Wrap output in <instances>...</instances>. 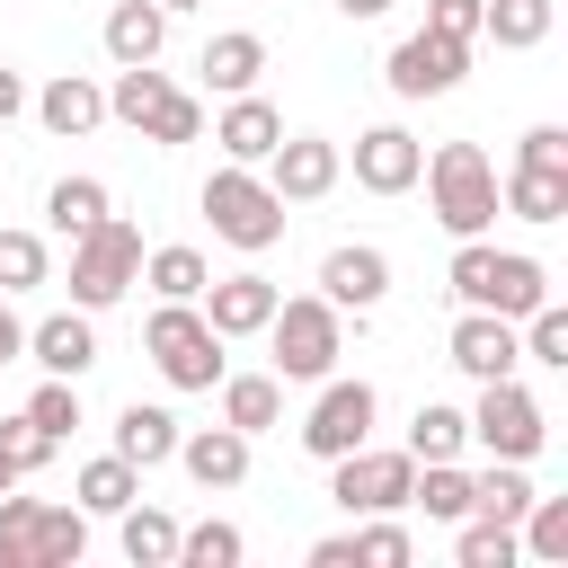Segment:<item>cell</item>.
<instances>
[{
    "label": "cell",
    "instance_id": "obj_1",
    "mask_svg": "<svg viewBox=\"0 0 568 568\" xmlns=\"http://www.w3.org/2000/svg\"><path fill=\"white\" fill-rule=\"evenodd\" d=\"M444 284H453V302H462V311H497V320H524V311H541V302H550V266H541V257H524V248H497L488 231H479V240H453Z\"/></svg>",
    "mask_w": 568,
    "mask_h": 568
},
{
    "label": "cell",
    "instance_id": "obj_2",
    "mask_svg": "<svg viewBox=\"0 0 568 568\" xmlns=\"http://www.w3.org/2000/svg\"><path fill=\"white\" fill-rule=\"evenodd\" d=\"M417 178H426V204H435V222L453 240H479L497 222V160L479 142H435Z\"/></svg>",
    "mask_w": 568,
    "mask_h": 568
},
{
    "label": "cell",
    "instance_id": "obj_3",
    "mask_svg": "<svg viewBox=\"0 0 568 568\" xmlns=\"http://www.w3.org/2000/svg\"><path fill=\"white\" fill-rule=\"evenodd\" d=\"M257 337L275 346V382H328L346 355V311L328 293H293V302H275V320Z\"/></svg>",
    "mask_w": 568,
    "mask_h": 568
},
{
    "label": "cell",
    "instance_id": "obj_4",
    "mask_svg": "<svg viewBox=\"0 0 568 568\" xmlns=\"http://www.w3.org/2000/svg\"><path fill=\"white\" fill-rule=\"evenodd\" d=\"M89 559V515L80 506H44L0 488V568H80Z\"/></svg>",
    "mask_w": 568,
    "mask_h": 568
},
{
    "label": "cell",
    "instance_id": "obj_5",
    "mask_svg": "<svg viewBox=\"0 0 568 568\" xmlns=\"http://www.w3.org/2000/svg\"><path fill=\"white\" fill-rule=\"evenodd\" d=\"M222 346H231V337H222L195 302H160V311L142 320V355L160 364V382H169V390H213V382L231 373V364H222Z\"/></svg>",
    "mask_w": 568,
    "mask_h": 568
},
{
    "label": "cell",
    "instance_id": "obj_6",
    "mask_svg": "<svg viewBox=\"0 0 568 568\" xmlns=\"http://www.w3.org/2000/svg\"><path fill=\"white\" fill-rule=\"evenodd\" d=\"M204 222H213V240H231V248L266 257V248L284 240V195L266 186V169H240V160H222V169L204 178Z\"/></svg>",
    "mask_w": 568,
    "mask_h": 568
},
{
    "label": "cell",
    "instance_id": "obj_7",
    "mask_svg": "<svg viewBox=\"0 0 568 568\" xmlns=\"http://www.w3.org/2000/svg\"><path fill=\"white\" fill-rule=\"evenodd\" d=\"M133 284H142V231H133L124 213L89 222V231L71 240V302H80V311H115Z\"/></svg>",
    "mask_w": 568,
    "mask_h": 568
},
{
    "label": "cell",
    "instance_id": "obj_8",
    "mask_svg": "<svg viewBox=\"0 0 568 568\" xmlns=\"http://www.w3.org/2000/svg\"><path fill=\"white\" fill-rule=\"evenodd\" d=\"M470 417V444L488 453V462H532L541 444H550V408L506 373V382H479V399L462 408Z\"/></svg>",
    "mask_w": 568,
    "mask_h": 568
},
{
    "label": "cell",
    "instance_id": "obj_9",
    "mask_svg": "<svg viewBox=\"0 0 568 568\" xmlns=\"http://www.w3.org/2000/svg\"><path fill=\"white\" fill-rule=\"evenodd\" d=\"M373 417H382V390L364 373H328L320 399H311V417H302V453L311 462H337V453L373 444Z\"/></svg>",
    "mask_w": 568,
    "mask_h": 568
},
{
    "label": "cell",
    "instance_id": "obj_10",
    "mask_svg": "<svg viewBox=\"0 0 568 568\" xmlns=\"http://www.w3.org/2000/svg\"><path fill=\"white\" fill-rule=\"evenodd\" d=\"M408 479H417L408 444H399V453L355 444V453H337V462H328V497H337L346 515H399V506H408Z\"/></svg>",
    "mask_w": 568,
    "mask_h": 568
},
{
    "label": "cell",
    "instance_id": "obj_11",
    "mask_svg": "<svg viewBox=\"0 0 568 568\" xmlns=\"http://www.w3.org/2000/svg\"><path fill=\"white\" fill-rule=\"evenodd\" d=\"M462 71H470V44H462V36H435V27L399 36V44H390V62H382L390 98H453V89H462Z\"/></svg>",
    "mask_w": 568,
    "mask_h": 568
},
{
    "label": "cell",
    "instance_id": "obj_12",
    "mask_svg": "<svg viewBox=\"0 0 568 568\" xmlns=\"http://www.w3.org/2000/svg\"><path fill=\"white\" fill-rule=\"evenodd\" d=\"M266 186L284 195V204H320V195H337V178H346V151L328 142V133H284L266 160Z\"/></svg>",
    "mask_w": 568,
    "mask_h": 568
},
{
    "label": "cell",
    "instance_id": "obj_13",
    "mask_svg": "<svg viewBox=\"0 0 568 568\" xmlns=\"http://www.w3.org/2000/svg\"><path fill=\"white\" fill-rule=\"evenodd\" d=\"M444 355H453V373H470V382H506V373H524L515 320H497V311H462L453 337H444Z\"/></svg>",
    "mask_w": 568,
    "mask_h": 568
},
{
    "label": "cell",
    "instance_id": "obj_14",
    "mask_svg": "<svg viewBox=\"0 0 568 568\" xmlns=\"http://www.w3.org/2000/svg\"><path fill=\"white\" fill-rule=\"evenodd\" d=\"M417 169H426V142H417L408 124H373V133H355V186H364V195H408Z\"/></svg>",
    "mask_w": 568,
    "mask_h": 568
},
{
    "label": "cell",
    "instance_id": "obj_15",
    "mask_svg": "<svg viewBox=\"0 0 568 568\" xmlns=\"http://www.w3.org/2000/svg\"><path fill=\"white\" fill-rule=\"evenodd\" d=\"M275 302H284V284H266L257 266H248V275H213V284L195 293V311H204L222 337H257V328L275 320Z\"/></svg>",
    "mask_w": 568,
    "mask_h": 568
},
{
    "label": "cell",
    "instance_id": "obj_16",
    "mask_svg": "<svg viewBox=\"0 0 568 568\" xmlns=\"http://www.w3.org/2000/svg\"><path fill=\"white\" fill-rule=\"evenodd\" d=\"M27 355L44 364V373H62V382H80L89 364H98V311H53V320H36L27 328Z\"/></svg>",
    "mask_w": 568,
    "mask_h": 568
},
{
    "label": "cell",
    "instance_id": "obj_17",
    "mask_svg": "<svg viewBox=\"0 0 568 568\" xmlns=\"http://www.w3.org/2000/svg\"><path fill=\"white\" fill-rule=\"evenodd\" d=\"M27 106H36V124H44V133H62V142H80V133H98V124H106V89H98V80H80V71H53Z\"/></svg>",
    "mask_w": 568,
    "mask_h": 568
},
{
    "label": "cell",
    "instance_id": "obj_18",
    "mask_svg": "<svg viewBox=\"0 0 568 568\" xmlns=\"http://www.w3.org/2000/svg\"><path fill=\"white\" fill-rule=\"evenodd\" d=\"M195 488H240L248 479V435L240 426H195V435H178V453H169Z\"/></svg>",
    "mask_w": 568,
    "mask_h": 568
},
{
    "label": "cell",
    "instance_id": "obj_19",
    "mask_svg": "<svg viewBox=\"0 0 568 568\" xmlns=\"http://www.w3.org/2000/svg\"><path fill=\"white\" fill-rule=\"evenodd\" d=\"M213 142H222V160H240V169H257L275 142H284V115L257 98V89H240L222 115H213Z\"/></svg>",
    "mask_w": 568,
    "mask_h": 568
},
{
    "label": "cell",
    "instance_id": "obj_20",
    "mask_svg": "<svg viewBox=\"0 0 568 568\" xmlns=\"http://www.w3.org/2000/svg\"><path fill=\"white\" fill-rule=\"evenodd\" d=\"M320 293H328L337 311H373V302L390 293V257L346 240V248H328V257H320Z\"/></svg>",
    "mask_w": 568,
    "mask_h": 568
},
{
    "label": "cell",
    "instance_id": "obj_21",
    "mask_svg": "<svg viewBox=\"0 0 568 568\" xmlns=\"http://www.w3.org/2000/svg\"><path fill=\"white\" fill-rule=\"evenodd\" d=\"M497 213H515V222H568V169L515 160V169L497 178Z\"/></svg>",
    "mask_w": 568,
    "mask_h": 568
},
{
    "label": "cell",
    "instance_id": "obj_22",
    "mask_svg": "<svg viewBox=\"0 0 568 568\" xmlns=\"http://www.w3.org/2000/svg\"><path fill=\"white\" fill-rule=\"evenodd\" d=\"M213 390H222V426H240L248 444L284 426V382H275V373H222Z\"/></svg>",
    "mask_w": 568,
    "mask_h": 568
},
{
    "label": "cell",
    "instance_id": "obj_23",
    "mask_svg": "<svg viewBox=\"0 0 568 568\" xmlns=\"http://www.w3.org/2000/svg\"><path fill=\"white\" fill-rule=\"evenodd\" d=\"M195 71H204V89H213V98H240V89H257V80H266V36L231 27V36H213V44H204V62H195Z\"/></svg>",
    "mask_w": 568,
    "mask_h": 568
},
{
    "label": "cell",
    "instance_id": "obj_24",
    "mask_svg": "<svg viewBox=\"0 0 568 568\" xmlns=\"http://www.w3.org/2000/svg\"><path fill=\"white\" fill-rule=\"evenodd\" d=\"M160 44H169L160 0H115L106 9V62H160Z\"/></svg>",
    "mask_w": 568,
    "mask_h": 568
},
{
    "label": "cell",
    "instance_id": "obj_25",
    "mask_svg": "<svg viewBox=\"0 0 568 568\" xmlns=\"http://www.w3.org/2000/svg\"><path fill=\"white\" fill-rule=\"evenodd\" d=\"M550 27H559V0H479V36L506 53H532Z\"/></svg>",
    "mask_w": 568,
    "mask_h": 568
},
{
    "label": "cell",
    "instance_id": "obj_26",
    "mask_svg": "<svg viewBox=\"0 0 568 568\" xmlns=\"http://www.w3.org/2000/svg\"><path fill=\"white\" fill-rule=\"evenodd\" d=\"M178 435H186V426H178L169 408H142V399H133V408L115 417V453H124L133 470H160V462L178 453Z\"/></svg>",
    "mask_w": 568,
    "mask_h": 568
},
{
    "label": "cell",
    "instance_id": "obj_27",
    "mask_svg": "<svg viewBox=\"0 0 568 568\" xmlns=\"http://www.w3.org/2000/svg\"><path fill=\"white\" fill-rule=\"evenodd\" d=\"M142 284H151L160 302H195V293L213 284V266H204V248L169 240V248H142Z\"/></svg>",
    "mask_w": 568,
    "mask_h": 568
},
{
    "label": "cell",
    "instance_id": "obj_28",
    "mask_svg": "<svg viewBox=\"0 0 568 568\" xmlns=\"http://www.w3.org/2000/svg\"><path fill=\"white\" fill-rule=\"evenodd\" d=\"M80 515H124L133 497H142V470L124 462V453H98V462H80Z\"/></svg>",
    "mask_w": 568,
    "mask_h": 568
},
{
    "label": "cell",
    "instance_id": "obj_29",
    "mask_svg": "<svg viewBox=\"0 0 568 568\" xmlns=\"http://www.w3.org/2000/svg\"><path fill=\"white\" fill-rule=\"evenodd\" d=\"M169 89H178V80H169L160 62H115V89H106V115L142 133V124H151V106H160Z\"/></svg>",
    "mask_w": 568,
    "mask_h": 568
},
{
    "label": "cell",
    "instance_id": "obj_30",
    "mask_svg": "<svg viewBox=\"0 0 568 568\" xmlns=\"http://www.w3.org/2000/svg\"><path fill=\"white\" fill-rule=\"evenodd\" d=\"M408 506H426V524H462V515H470V470H462V462H417Z\"/></svg>",
    "mask_w": 568,
    "mask_h": 568
},
{
    "label": "cell",
    "instance_id": "obj_31",
    "mask_svg": "<svg viewBox=\"0 0 568 568\" xmlns=\"http://www.w3.org/2000/svg\"><path fill=\"white\" fill-rule=\"evenodd\" d=\"M115 541H124V559H133V568H169V559H178V524H169L160 506H142V497L115 515Z\"/></svg>",
    "mask_w": 568,
    "mask_h": 568
},
{
    "label": "cell",
    "instance_id": "obj_32",
    "mask_svg": "<svg viewBox=\"0 0 568 568\" xmlns=\"http://www.w3.org/2000/svg\"><path fill=\"white\" fill-rule=\"evenodd\" d=\"M115 204H106V178H53V195H44V222L62 231V240H80L89 222H106Z\"/></svg>",
    "mask_w": 568,
    "mask_h": 568
},
{
    "label": "cell",
    "instance_id": "obj_33",
    "mask_svg": "<svg viewBox=\"0 0 568 568\" xmlns=\"http://www.w3.org/2000/svg\"><path fill=\"white\" fill-rule=\"evenodd\" d=\"M470 444V417L453 408V399H426L417 417H408V462H453Z\"/></svg>",
    "mask_w": 568,
    "mask_h": 568
},
{
    "label": "cell",
    "instance_id": "obj_34",
    "mask_svg": "<svg viewBox=\"0 0 568 568\" xmlns=\"http://www.w3.org/2000/svg\"><path fill=\"white\" fill-rule=\"evenodd\" d=\"M524 506H532L524 462H488V470L470 479V515H488V524H524Z\"/></svg>",
    "mask_w": 568,
    "mask_h": 568
},
{
    "label": "cell",
    "instance_id": "obj_35",
    "mask_svg": "<svg viewBox=\"0 0 568 568\" xmlns=\"http://www.w3.org/2000/svg\"><path fill=\"white\" fill-rule=\"evenodd\" d=\"M240 559H248L240 524H222V515H204V524H178V559H169V568H240Z\"/></svg>",
    "mask_w": 568,
    "mask_h": 568
},
{
    "label": "cell",
    "instance_id": "obj_36",
    "mask_svg": "<svg viewBox=\"0 0 568 568\" xmlns=\"http://www.w3.org/2000/svg\"><path fill=\"white\" fill-rule=\"evenodd\" d=\"M515 541H524V559L559 568V559H568V497H541V488H532V506H524Z\"/></svg>",
    "mask_w": 568,
    "mask_h": 568
},
{
    "label": "cell",
    "instance_id": "obj_37",
    "mask_svg": "<svg viewBox=\"0 0 568 568\" xmlns=\"http://www.w3.org/2000/svg\"><path fill=\"white\" fill-rule=\"evenodd\" d=\"M453 559H462V568H515V559H524V541H515V524L462 515V541H453Z\"/></svg>",
    "mask_w": 568,
    "mask_h": 568
},
{
    "label": "cell",
    "instance_id": "obj_38",
    "mask_svg": "<svg viewBox=\"0 0 568 568\" xmlns=\"http://www.w3.org/2000/svg\"><path fill=\"white\" fill-rule=\"evenodd\" d=\"M53 284V248L36 231H0V293H36Z\"/></svg>",
    "mask_w": 568,
    "mask_h": 568
},
{
    "label": "cell",
    "instance_id": "obj_39",
    "mask_svg": "<svg viewBox=\"0 0 568 568\" xmlns=\"http://www.w3.org/2000/svg\"><path fill=\"white\" fill-rule=\"evenodd\" d=\"M408 559H417V541H408L399 515H364L355 524V568H408Z\"/></svg>",
    "mask_w": 568,
    "mask_h": 568
},
{
    "label": "cell",
    "instance_id": "obj_40",
    "mask_svg": "<svg viewBox=\"0 0 568 568\" xmlns=\"http://www.w3.org/2000/svg\"><path fill=\"white\" fill-rule=\"evenodd\" d=\"M204 133V98H186V89H169L160 106H151V124H142V142H160V151H178V142H195Z\"/></svg>",
    "mask_w": 568,
    "mask_h": 568
},
{
    "label": "cell",
    "instance_id": "obj_41",
    "mask_svg": "<svg viewBox=\"0 0 568 568\" xmlns=\"http://www.w3.org/2000/svg\"><path fill=\"white\" fill-rule=\"evenodd\" d=\"M27 417H36V426H44L53 444H62V435L80 426V382H62V373H44V382H36V399H27Z\"/></svg>",
    "mask_w": 568,
    "mask_h": 568
},
{
    "label": "cell",
    "instance_id": "obj_42",
    "mask_svg": "<svg viewBox=\"0 0 568 568\" xmlns=\"http://www.w3.org/2000/svg\"><path fill=\"white\" fill-rule=\"evenodd\" d=\"M0 453H9V470H18V479H36V470L53 462V435L18 408V417H0Z\"/></svg>",
    "mask_w": 568,
    "mask_h": 568
},
{
    "label": "cell",
    "instance_id": "obj_43",
    "mask_svg": "<svg viewBox=\"0 0 568 568\" xmlns=\"http://www.w3.org/2000/svg\"><path fill=\"white\" fill-rule=\"evenodd\" d=\"M426 27H435V36H462V44H479V0H426Z\"/></svg>",
    "mask_w": 568,
    "mask_h": 568
},
{
    "label": "cell",
    "instance_id": "obj_44",
    "mask_svg": "<svg viewBox=\"0 0 568 568\" xmlns=\"http://www.w3.org/2000/svg\"><path fill=\"white\" fill-rule=\"evenodd\" d=\"M515 160H541V169H568V133H559V124H532V133L515 142Z\"/></svg>",
    "mask_w": 568,
    "mask_h": 568
},
{
    "label": "cell",
    "instance_id": "obj_45",
    "mask_svg": "<svg viewBox=\"0 0 568 568\" xmlns=\"http://www.w3.org/2000/svg\"><path fill=\"white\" fill-rule=\"evenodd\" d=\"M311 568H355V532H328V541H311Z\"/></svg>",
    "mask_w": 568,
    "mask_h": 568
},
{
    "label": "cell",
    "instance_id": "obj_46",
    "mask_svg": "<svg viewBox=\"0 0 568 568\" xmlns=\"http://www.w3.org/2000/svg\"><path fill=\"white\" fill-rule=\"evenodd\" d=\"M18 115H27V80L0 62V124H18Z\"/></svg>",
    "mask_w": 568,
    "mask_h": 568
},
{
    "label": "cell",
    "instance_id": "obj_47",
    "mask_svg": "<svg viewBox=\"0 0 568 568\" xmlns=\"http://www.w3.org/2000/svg\"><path fill=\"white\" fill-rule=\"evenodd\" d=\"M27 355V328H18V311H9V293H0V364H18Z\"/></svg>",
    "mask_w": 568,
    "mask_h": 568
},
{
    "label": "cell",
    "instance_id": "obj_48",
    "mask_svg": "<svg viewBox=\"0 0 568 568\" xmlns=\"http://www.w3.org/2000/svg\"><path fill=\"white\" fill-rule=\"evenodd\" d=\"M337 18H355V27H364V18H390V0H337Z\"/></svg>",
    "mask_w": 568,
    "mask_h": 568
},
{
    "label": "cell",
    "instance_id": "obj_49",
    "mask_svg": "<svg viewBox=\"0 0 568 568\" xmlns=\"http://www.w3.org/2000/svg\"><path fill=\"white\" fill-rule=\"evenodd\" d=\"M160 9H169V18H186V9H204V0H160Z\"/></svg>",
    "mask_w": 568,
    "mask_h": 568
},
{
    "label": "cell",
    "instance_id": "obj_50",
    "mask_svg": "<svg viewBox=\"0 0 568 568\" xmlns=\"http://www.w3.org/2000/svg\"><path fill=\"white\" fill-rule=\"evenodd\" d=\"M0 488H18V470H9V453H0Z\"/></svg>",
    "mask_w": 568,
    "mask_h": 568
}]
</instances>
